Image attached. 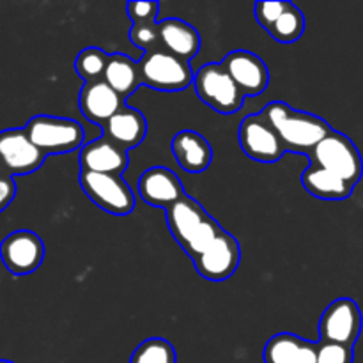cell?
<instances>
[{"instance_id":"6da1fadb","label":"cell","mask_w":363,"mask_h":363,"mask_svg":"<svg viewBox=\"0 0 363 363\" xmlns=\"http://www.w3.org/2000/svg\"><path fill=\"white\" fill-rule=\"evenodd\" d=\"M261 113L272 124L273 130L279 133L286 151L311 155L315 145L333 131L330 124L321 117L294 110L293 106L282 101L269 103L262 108Z\"/></svg>"},{"instance_id":"7a4b0ae2","label":"cell","mask_w":363,"mask_h":363,"mask_svg":"<svg viewBox=\"0 0 363 363\" xmlns=\"http://www.w3.org/2000/svg\"><path fill=\"white\" fill-rule=\"evenodd\" d=\"M167 223L177 243L194 261L222 230L215 218L204 211L197 201L184 195L179 202L165 209Z\"/></svg>"},{"instance_id":"3957f363","label":"cell","mask_w":363,"mask_h":363,"mask_svg":"<svg viewBox=\"0 0 363 363\" xmlns=\"http://www.w3.org/2000/svg\"><path fill=\"white\" fill-rule=\"evenodd\" d=\"M312 165H318L335 174L351 186H357L363 176V160L357 145L350 137L332 131L323 138L308 155Z\"/></svg>"},{"instance_id":"277c9868","label":"cell","mask_w":363,"mask_h":363,"mask_svg":"<svg viewBox=\"0 0 363 363\" xmlns=\"http://www.w3.org/2000/svg\"><path fill=\"white\" fill-rule=\"evenodd\" d=\"M32 144L41 149L45 155L77 151L84 145V128L73 119L53 116L32 117L23 128Z\"/></svg>"},{"instance_id":"5b68a950","label":"cell","mask_w":363,"mask_h":363,"mask_svg":"<svg viewBox=\"0 0 363 363\" xmlns=\"http://www.w3.org/2000/svg\"><path fill=\"white\" fill-rule=\"evenodd\" d=\"M138 71L142 85L163 92L184 91L195 78L190 62L162 48L144 53Z\"/></svg>"},{"instance_id":"8992f818","label":"cell","mask_w":363,"mask_h":363,"mask_svg":"<svg viewBox=\"0 0 363 363\" xmlns=\"http://www.w3.org/2000/svg\"><path fill=\"white\" fill-rule=\"evenodd\" d=\"M199 98L223 116L238 112L243 106L245 96L222 64H206L194 78Z\"/></svg>"},{"instance_id":"52a82bcc","label":"cell","mask_w":363,"mask_h":363,"mask_svg":"<svg viewBox=\"0 0 363 363\" xmlns=\"http://www.w3.org/2000/svg\"><path fill=\"white\" fill-rule=\"evenodd\" d=\"M80 186L94 204L110 215L126 216L133 211L135 195L121 176L82 170Z\"/></svg>"},{"instance_id":"ba28073f","label":"cell","mask_w":363,"mask_h":363,"mask_svg":"<svg viewBox=\"0 0 363 363\" xmlns=\"http://www.w3.org/2000/svg\"><path fill=\"white\" fill-rule=\"evenodd\" d=\"M362 312L351 298H339L326 307L319 319V335L325 342L353 347L362 333Z\"/></svg>"},{"instance_id":"9c48e42d","label":"cell","mask_w":363,"mask_h":363,"mask_svg":"<svg viewBox=\"0 0 363 363\" xmlns=\"http://www.w3.org/2000/svg\"><path fill=\"white\" fill-rule=\"evenodd\" d=\"M46 155L32 144L23 128L0 131V172L6 176H27L41 169Z\"/></svg>"},{"instance_id":"30bf717a","label":"cell","mask_w":363,"mask_h":363,"mask_svg":"<svg viewBox=\"0 0 363 363\" xmlns=\"http://www.w3.org/2000/svg\"><path fill=\"white\" fill-rule=\"evenodd\" d=\"M240 243L233 234L222 229L216 234L215 240L194 259V264L201 277L213 282H222L234 275L240 266Z\"/></svg>"},{"instance_id":"8fae6325","label":"cell","mask_w":363,"mask_h":363,"mask_svg":"<svg viewBox=\"0 0 363 363\" xmlns=\"http://www.w3.org/2000/svg\"><path fill=\"white\" fill-rule=\"evenodd\" d=\"M238 137H240V144L245 155L255 162L275 163L286 152L279 133L273 130V126L262 113L245 117L240 131H238Z\"/></svg>"},{"instance_id":"7c38bea8","label":"cell","mask_w":363,"mask_h":363,"mask_svg":"<svg viewBox=\"0 0 363 363\" xmlns=\"http://www.w3.org/2000/svg\"><path fill=\"white\" fill-rule=\"evenodd\" d=\"M0 259L13 275H28L43 264L45 245L32 230H14L0 243Z\"/></svg>"},{"instance_id":"4fadbf2b","label":"cell","mask_w":363,"mask_h":363,"mask_svg":"<svg viewBox=\"0 0 363 363\" xmlns=\"http://www.w3.org/2000/svg\"><path fill=\"white\" fill-rule=\"evenodd\" d=\"M222 66L225 67L243 96H259L268 87V66L255 53L247 50H234L223 59Z\"/></svg>"},{"instance_id":"5bb4252c","label":"cell","mask_w":363,"mask_h":363,"mask_svg":"<svg viewBox=\"0 0 363 363\" xmlns=\"http://www.w3.org/2000/svg\"><path fill=\"white\" fill-rule=\"evenodd\" d=\"M138 191H140L142 201L147 202L149 206H158L165 209H169L186 195L179 177L165 167H152L145 170L138 181Z\"/></svg>"},{"instance_id":"9a60e30c","label":"cell","mask_w":363,"mask_h":363,"mask_svg":"<svg viewBox=\"0 0 363 363\" xmlns=\"http://www.w3.org/2000/svg\"><path fill=\"white\" fill-rule=\"evenodd\" d=\"M78 106L85 119L94 124H105L124 106V99L105 80L89 82L78 94Z\"/></svg>"},{"instance_id":"2e32d148","label":"cell","mask_w":363,"mask_h":363,"mask_svg":"<svg viewBox=\"0 0 363 363\" xmlns=\"http://www.w3.org/2000/svg\"><path fill=\"white\" fill-rule=\"evenodd\" d=\"M128 165H130L128 152L105 137L89 142L80 151V167L87 172L121 176Z\"/></svg>"},{"instance_id":"e0dca14e","label":"cell","mask_w":363,"mask_h":363,"mask_svg":"<svg viewBox=\"0 0 363 363\" xmlns=\"http://www.w3.org/2000/svg\"><path fill=\"white\" fill-rule=\"evenodd\" d=\"M103 131L105 138L128 152L144 142L147 135V121L140 110L124 105L112 119L103 124Z\"/></svg>"},{"instance_id":"ac0fdd59","label":"cell","mask_w":363,"mask_h":363,"mask_svg":"<svg viewBox=\"0 0 363 363\" xmlns=\"http://www.w3.org/2000/svg\"><path fill=\"white\" fill-rule=\"evenodd\" d=\"M262 360L264 363H315L318 344L294 333H277L264 346Z\"/></svg>"},{"instance_id":"d6986e66","label":"cell","mask_w":363,"mask_h":363,"mask_svg":"<svg viewBox=\"0 0 363 363\" xmlns=\"http://www.w3.org/2000/svg\"><path fill=\"white\" fill-rule=\"evenodd\" d=\"M172 152L177 165L190 174H201L211 165L213 149L197 131L183 130L172 138Z\"/></svg>"},{"instance_id":"ffe728a7","label":"cell","mask_w":363,"mask_h":363,"mask_svg":"<svg viewBox=\"0 0 363 363\" xmlns=\"http://www.w3.org/2000/svg\"><path fill=\"white\" fill-rule=\"evenodd\" d=\"M160 46L165 52L190 62L201 50V35L190 23L177 18H169L158 23Z\"/></svg>"},{"instance_id":"44dd1931","label":"cell","mask_w":363,"mask_h":363,"mask_svg":"<svg viewBox=\"0 0 363 363\" xmlns=\"http://www.w3.org/2000/svg\"><path fill=\"white\" fill-rule=\"evenodd\" d=\"M301 183L308 194L323 201H346L354 190V186L347 184L339 176L312 163L301 176Z\"/></svg>"},{"instance_id":"7402d4cb","label":"cell","mask_w":363,"mask_h":363,"mask_svg":"<svg viewBox=\"0 0 363 363\" xmlns=\"http://www.w3.org/2000/svg\"><path fill=\"white\" fill-rule=\"evenodd\" d=\"M103 80H105L121 98H128V96L133 94V92L142 85L138 62H135L133 59H130V57L124 55V53H113V55H110L108 64H106Z\"/></svg>"},{"instance_id":"603a6c76","label":"cell","mask_w":363,"mask_h":363,"mask_svg":"<svg viewBox=\"0 0 363 363\" xmlns=\"http://www.w3.org/2000/svg\"><path fill=\"white\" fill-rule=\"evenodd\" d=\"M305 30V18L301 11L296 6L289 2L287 9L284 11L282 16L277 20V23L269 28V34L275 41L284 43V45H291L296 43L301 38Z\"/></svg>"},{"instance_id":"cb8c5ba5","label":"cell","mask_w":363,"mask_h":363,"mask_svg":"<svg viewBox=\"0 0 363 363\" xmlns=\"http://www.w3.org/2000/svg\"><path fill=\"white\" fill-rule=\"evenodd\" d=\"M130 363H177L176 350L169 340L152 337L133 351Z\"/></svg>"},{"instance_id":"d4e9b609","label":"cell","mask_w":363,"mask_h":363,"mask_svg":"<svg viewBox=\"0 0 363 363\" xmlns=\"http://www.w3.org/2000/svg\"><path fill=\"white\" fill-rule=\"evenodd\" d=\"M108 59V53L103 52L101 48L91 46V48H85L78 53L74 67H77V73L85 80V84H89V82H98L103 80V77H105Z\"/></svg>"},{"instance_id":"484cf974","label":"cell","mask_w":363,"mask_h":363,"mask_svg":"<svg viewBox=\"0 0 363 363\" xmlns=\"http://www.w3.org/2000/svg\"><path fill=\"white\" fill-rule=\"evenodd\" d=\"M130 39L135 46L142 48L145 53L162 48L160 46V28L156 21L135 23L130 30Z\"/></svg>"},{"instance_id":"4316f807","label":"cell","mask_w":363,"mask_h":363,"mask_svg":"<svg viewBox=\"0 0 363 363\" xmlns=\"http://www.w3.org/2000/svg\"><path fill=\"white\" fill-rule=\"evenodd\" d=\"M354 353L353 347L340 346V344L325 342L319 340L318 342V362L315 363H353Z\"/></svg>"},{"instance_id":"83f0119b","label":"cell","mask_w":363,"mask_h":363,"mask_svg":"<svg viewBox=\"0 0 363 363\" xmlns=\"http://www.w3.org/2000/svg\"><path fill=\"white\" fill-rule=\"evenodd\" d=\"M287 6H289V2H257L255 4V18L266 30H269L277 23V20L282 16Z\"/></svg>"},{"instance_id":"f1b7e54d","label":"cell","mask_w":363,"mask_h":363,"mask_svg":"<svg viewBox=\"0 0 363 363\" xmlns=\"http://www.w3.org/2000/svg\"><path fill=\"white\" fill-rule=\"evenodd\" d=\"M158 2H130L128 4V14L135 23H149L156 21L158 16Z\"/></svg>"},{"instance_id":"f546056e","label":"cell","mask_w":363,"mask_h":363,"mask_svg":"<svg viewBox=\"0 0 363 363\" xmlns=\"http://www.w3.org/2000/svg\"><path fill=\"white\" fill-rule=\"evenodd\" d=\"M14 195H16V184L11 176L0 174V213L13 202Z\"/></svg>"},{"instance_id":"4dcf8cb0","label":"cell","mask_w":363,"mask_h":363,"mask_svg":"<svg viewBox=\"0 0 363 363\" xmlns=\"http://www.w3.org/2000/svg\"><path fill=\"white\" fill-rule=\"evenodd\" d=\"M0 363H13V362H9V360H0Z\"/></svg>"},{"instance_id":"1f68e13d","label":"cell","mask_w":363,"mask_h":363,"mask_svg":"<svg viewBox=\"0 0 363 363\" xmlns=\"http://www.w3.org/2000/svg\"><path fill=\"white\" fill-rule=\"evenodd\" d=\"M0 174H2V172H0Z\"/></svg>"}]
</instances>
